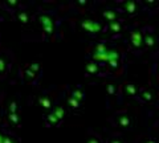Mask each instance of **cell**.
I'll use <instances>...</instances> for the list:
<instances>
[{"label":"cell","mask_w":159,"mask_h":143,"mask_svg":"<svg viewBox=\"0 0 159 143\" xmlns=\"http://www.w3.org/2000/svg\"><path fill=\"white\" fill-rule=\"evenodd\" d=\"M90 61L99 65H107L111 70H119L122 66V55L118 49L107 45L106 42H98L90 52Z\"/></svg>","instance_id":"1"},{"label":"cell","mask_w":159,"mask_h":143,"mask_svg":"<svg viewBox=\"0 0 159 143\" xmlns=\"http://www.w3.org/2000/svg\"><path fill=\"white\" fill-rule=\"evenodd\" d=\"M36 19H37L39 24L41 25V28H43V33L45 34L47 37L53 36V34L56 33L57 25H56V20H54V17L52 16V15L44 12V13L37 15Z\"/></svg>","instance_id":"2"},{"label":"cell","mask_w":159,"mask_h":143,"mask_svg":"<svg viewBox=\"0 0 159 143\" xmlns=\"http://www.w3.org/2000/svg\"><path fill=\"white\" fill-rule=\"evenodd\" d=\"M111 123L122 130H130L134 126L133 117L127 111H118L111 117Z\"/></svg>","instance_id":"3"},{"label":"cell","mask_w":159,"mask_h":143,"mask_svg":"<svg viewBox=\"0 0 159 143\" xmlns=\"http://www.w3.org/2000/svg\"><path fill=\"white\" fill-rule=\"evenodd\" d=\"M129 47H130L134 52H141L145 48L143 44V29H133L130 32V37H129Z\"/></svg>","instance_id":"4"},{"label":"cell","mask_w":159,"mask_h":143,"mask_svg":"<svg viewBox=\"0 0 159 143\" xmlns=\"http://www.w3.org/2000/svg\"><path fill=\"white\" fill-rule=\"evenodd\" d=\"M81 29L84 32H86L88 34L96 36V34L105 31V27H103V24L101 21L92 20V19H85V20L81 21Z\"/></svg>","instance_id":"5"},{"label":"cell","mask_w":159,"mask_h":143,"mask_svg":"<svg viewBox=\"0 0 159 143\" xmlns=\"http://www.w3.org/2000/svg\"><path fill=\"white\" fill-rule=\"evenodd\" d=\"M41 72V65L39 62H33L23 70V80L25 83H34V81L37 80V77L40 76Z\"/></svg>","instance_id":"6"},{"label":"cell","mask_w":159,"mask_h":143,"mask_svg":"<svg viewBox=\"0 0 159 143\" xmlns=\"http://www.w3.org/2000/svg\"><path fill=\"white\" fill-rule=\"evenodd\" d=\"M158 37L152 28H143V44H145L146 49H151L157 45Z\"/></svg>","instance_id":"7"},{"label":"cell","mask_w":159,"mask_h":143,"mask_svg":"<svg viewBox=\"0 0 159 143\" xmlns=\"http://www.w3.org/2000/svg\"><path fill=\"white\" fill-rule=\"evenodd\" d=\"M119 11L123 12V13L130 15V16H133V15H137L139 11H141V4L137 3V2H133V0L122 2L121 8H119Z\"/></svg>","instance_id":"8"},{"label":"cell","mask_w":159,"mask_h":143,"mask_svg":"<svg viewBox=\"0 0 159 143\" xmlns=\"http://www.w3.org/2000/svg\"><path fill=\"white\" fill-rule=\"evenodd\" d=\"M139 89L141 87L135 85L134 82H126L121 86V93L129 98H137L139 94Z\"/></svg>","instance_id":"9"},{"label":"cell","mask_w":159,"mask_h":143,"mask_svg":"<svg viewBox=\"0 0 159 143\" xmlns=\"http://www.w3.org/2000/svg\"><path fill=\"white\" fill-rule=\"evenodd\" d=\"M138 101L145 102V103H152L155 101V96H154V92L150 90L147 87H141L139 89V94L137 97Z\"/></svg>","instance_id":"10"},{"label":"cell","mask_w":159,"mask_h":143,"mask_svg":"<svg viewBox=\"0 0 159 143\" xmlns=\"http://www.w3.org/2000/svg\"><path fill=\"white\" fill-rule=\"evenodd\" d=\"M85 69L88 76H101V65L94 61H88Z\"/></svg>","instance_id":"11"},{"label":"cell","mask_w":159,"mask_h":143,"mask_svg":"<svg viewBox=\"0 0 159 143\" xmlns=\"http://www.w3.org/2000/svg\"><path fill=\"white\" fill-rule=\"evenodd\" d=\"M9 60L6 55H0V78H4L9 70Z\"/></svg>","instance_id":"12"},{"label":"cell","mask_w":159,"mask_h":143,"mask_svg":"<svg viewBox=\"0 0 159 143\" xmlns=\"http://www.w3.org/2000/svg\"><path fill=\"white\" fill-rule=\"evenodd\" d=\"M15 19H16L19 23H21L23 25H27L31 17H29V15L25 9H17V11L15 12Z\"/></svg>","instance_id":"13"},{"label":"cell","mask_w":159,"mask_h":143,"mask_svg":"<svg viewBox=\"0 0 159 143\" xmlns=\"http://www.w3.org/2000/svg\"><path fill=\"white\" fill-rule=\"evenodd\" d=\"M102 17L105 19L106 21H109V23H113V21L119 20V17H118V11H116V9H111V8L105 9V11H103V13H102Z\"/></svg>","instance_id":"14"},{"label":"cell","mask_w":159,"mask_h":143,"mask_svg":"<svg viewBox=\"0 0 159 143\" xmlns=\"http://www.w3.org/2000/svg\"><path fill=\"white\" fill-rule=\"evenodd\" d=\"M37 103L43 107V109H45V110H49V109H52V107H53V102L51 100V97L47 96V94L45 96H40L39 100H37Z\"/></svg>","instance_id":"15"},{"label":"cell","mask_w":159,"mask_h":143,"mask_svg":"<svg viewBox=\"0 0 159 143\" xmlns=\"http://www.w3.org/2000/svg\"><path fill=\"white\" fill-rule=\"evenodd\" d=\"M107 29H109V31H110L113 34H119V33L122 32L123 25H122L121 20H117V21L109 23V24H107Z\"/></svg>","instance_id":"16"},{"label":"cell","mask_w":159,"mask_h":143,"mask_svg":"<svg viewBox=\"0 0 159 143\" xmlns=\"http://www.w3.org/2000/svg\"><path fill=\"white\" fill-rule=\"evenodd\" d=\"M106 93H107L109 97H118L119 94H121V87L117 86L116 83H107Z\"/></svg>","instance_id":"17"},{"label":"cell","mask_w":159,"mask_h":143,"mask_svg":"<svg viewBox=\"0 0 159 143\" xmlns=\"http://www.w3.org/2000/svg\"><path fill=\"white\" fill-rule=\"evenodd\" d=\"M52 114L57 118V119L60 121V122H62V119H64V117H65V109H64V106H61V105H57V106H54L53 107V110L51 111Z\"/></svg>","instance_id":"18"},{"label":"cell","mask_w":159,"mask_h":143,"mask_svg":"<svg viewBox=\"0 0 159 143\" xmlns=\"http://www.w3.org/2000/svg\"><path fill=\"white\" fill-rule=\"evenodd\" d=\"M70 97H73L74 100H77L78 102H82L84 98H85V93H84L81 87H77V89H74V90H72Z\"/></svg>","instance_id":"19"},{"label":"cell","mask_w":159,"mask_h":143,"mask_svg":"<svg viewBox=\"0 0 159 143\" xmlns=\"http://www.w3.org/2000/svg\"><path fill=\"white\" fill-rule=\"evenodd\" d=\"M45 123H47V126H58L61 122H60L52 113H49V114L45 115Z\"/></svg>","instance_id":"20"},{"label":"cell","mask_w":159,"mask_h":143,"mask_svg":"<svg viewBox=\"0 0 159 143\" xmlns=\"http://www.w3.org/2000/svg\"><path fill=\"white\" fill-rule=\"evenodd\" d=\"M11 114H19V105L16 101H11L8 103L7 115H11Z\"/></svg>","instance_id":"21"},{"label":"cell","mask_w":159,"mask_h":143,"mask_svg":"<svg viewBox=\"0 0 159 143\" xmlns=\"http://www.w3.org/2000/svg\"><path fill=\"white\" fill-rule=\"evenodd\" d=\"M66 103H68V106L70 107V109H73V110H77V109H80V107H81V102H78L77 100H74V98L70 97V96L68 97Z\"/></svg>","instance_id":"22"},{"label":"cell","mask_w":159,"mask_h":143,"mask_svg":"<svg viewBox=\"0 0 159 143\" xmlns=\"http://www.w3.org/2000/svg\"><path fill=\"white\" fill-rule=\"evenodd\" d=\"M3 6H4V7H8L7 9H12V11H13V9H16V11H17L20 3L17 2V0H9V2H4Z\"/></svg>","instance_id":"23"},{"label":"cell","mask_w":159,"mask_h":143,"mask_svg":"<svg viewBox=\"0 0 159 143\" xmlns=\"http://www.w3.org/2000/svg\"><path fill=\"white\" fill-rule=\"evenodd\" d=\"M106 143H125V139L119 135H113V136L109 138Z\"/></svg>","instance_id":"24"},{"label":"cell","mask_w":159,"mask_h":143,"mask_svg":"<svg viewBox=\"0 0 159 143\" xmlns=\"http://www.w3.org/2000/svg\"><path fill=\"white\" fill-rule=\"evenodd\" d=\"M86 143H103V141L99 138L98 135H93V136H90L88 139V142Z\"/></svg>","instance_id":"25"},{"label":"cell","mask_w":159,"mask_h":143,"mask_svg":"<svg viewBox=\"0 0 159 143\" xmlns=\"http://www.w3.org/2000/svg\"><path fill=\"white\" fill-rule=\"evenodd\" d=\"M3 143H15V138H13L12 135H9V134H6Z\"/></svg>","instance_id":"26"},{"label":"cell","mask_w":159,"mask_h":143,"mask_svg":"<svg viewBox=\"0 0 159 143\" xmlns=\"http://www.w3.org/2000/svg\"><path fill=\"white\" fill-rule=\"evenodd\" d=\"M143 143H158L157 139H154L152 136H147L145 141H143Z\"/></svg>","instance_id":"27"},{"label":"cell","mask_w":159,"mask_h":143,"mask_svg":"<svg viewBox=\"0 0 159 143\" xmlns=\"http://www.w3.org/2000/svg\"><path fill=\"white\" fill-rule=\"evenodd\" d=\"M4 136H6V132L0 130V143H3V142H4Z\"/></svg>","instance_id":"28"},{"label":"cell","mask_w":159,"mask_h":143,"mask_svg":"<svg viewBox=\"0 0 159 143\" xmlns=\"http://www.w3.org/2000/svg\"><path fill=\"white\" fill-rule=\"evenodd\" d=\"M155 74H157L158 78H159V61L155 64Z\"/></svg>","instance_id":"29"},{"label":"cell","mask_w":159,"mask_h":143,"mask_svg":"<svg viewBox=\"0 0 159 143\" xmlns=\"http://www.w3.org/2000/svg\"><path fill=\"white\" fill-rule=\"evenodd\" d=\"M155 127H157V130H158V131H159V121H158V122H157V123H155Z\"/></svg>","instance_id":"30"},{"label":"cell","mask_w":159,"mask_h":143,"mask_svg":"<svg viewBox=\"0 0 159 143\" xmlns=\"http://www.w3.org/2000/svg\"><path fill=\"white\" fill-rule=\"evenodd\" d=\"M15 143H17V142H15Z\"/></svg>","instance_id":"31"}]
</instances>
